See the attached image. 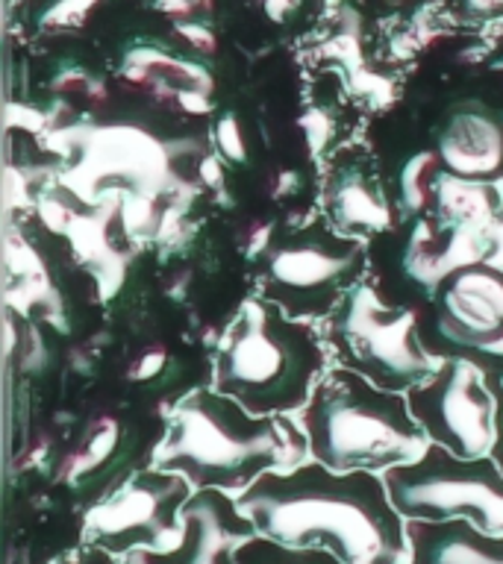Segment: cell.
I'll return each instance as SVG.
<instances>
[{
	"mask_svg": "<svg viewBox=\"0 0 503 564\" xmlns=\"http://www.w3.org/2000/svg\"><path fill=\"white\" fill-rule=\"evenodd\" d=\"M409 564H503V532L468 520H406Z\"/></svg>",
	"mask_w": 503,
	"mask_h": 564,
	"instance_id": "5bb4252c",
	"label": "cell"
},
{
	"mask_svg": "<svg viewBox=\"0 0 503 564\" xmlns=\"http://www.w3.org/2000/svg\"><path fill=\"white\" fill-rule=\"evenodd\" d=\"M436 359L430 377L406 391L409 412L421 423L430 444H441L457 456H489L497 409L492 373L459 352Z\"/></svg>",
	"mask_w": 503,
	"mask_h": 564,
	"instance_id": "30bf717a",
	"label": "cell"
},
{
	"mask_svg": "<svg viewBox=\"0 0 503 564\" xmlns=\"http://www.w3.org/2000/svg\"><path fill=\"white\" fill-rule=\"evenodd\" d=\"M327 368L330 350L312 321L291 317L259 294L238 306L221 335L212 388L254 414H298Z\"/></svg>",
	"mask_w": 503,
	"mask_h": 564,
	"instance_id": "3957f363",
	"label": "cell"
},
{
	"mask_svg": "<svg viewBox=\"0 0 503 564\" xmlns=\"http://www.w3.org/2000/svg\"><path fill=\"white\" fill-rule=\"evenodd\" d=\"M388 497L406 520H468L503 532V470L492 456H457L427 444L421 456L383 474Z\"/></svg>",
	"mask_w": 503,
	"mask_h": 564,
	"instance_id": "52a82bcc",
	"label": "cell"
},
{
	"mask_svg": "<svg viewBox=\"0 0 503 564\" xmlns=\"http://www.w3.org/2000/svg\"><path fill=\"white\" fill-rule=\"evenodd\" d=\"M256 535L233 494L203 488L183 509V535L168 550H132L118 564H236V550Z\"/></svg>",
	"mask_w": 503,
	"mask_h": 564,
	"instance_id": "8fae6325",
	"label": "cell"
},
{
	"mask_svg": "<svg viewBox=\"0 0 503 564\" xmlns=\"http://www.w3.org/2000/svg\"><path fill=\"white\" fill-rule=\"evenodd\" d=\"M324 218L342 236L360 241L392 227V200L368 159L360 153L335 156L324 185Z\"/></svg>",
	"mask_w": 503,
	"mask_h": 564,
	"instance_id": "4fadbf2b",
	"label": "cell"
},
{
	"mask_svg": "<svg viewBox=\"0 0 503 564\" xmlns=\"http://www.w3.org/2000/svg\"><path fill=\"white\" fill-rule=\"evenodd\" d=\"M309 456L330 470L386 474L421 456L430 438L400 391L374 386L356 370L330 365L298 412Z\"/></svg>",
	"mask_w": 503,
	"mask_h": 564,
	"instance_id": "277c9868",
	"label": "cell"
},
{
	"mask_svg": "<svg viewBox=\"0 0 503 564\" xmlns=\"http://www.w3.org/2000/svg\"><path fill=\"white\" fill-rule=\"evenodd\" d=\"M309 438L298 414H254L215 388H194L176 400L150 465L180 474L194 491L238 497L265 474L309 462Z\"/></svg>",
	"mask_w": 503,
	"mask_h": 564,
	"instance_id": "7a4b0ae2",
	"label": "cell"
},
{
	"mask_svg": "<svg viewBox=\"0 0 503 564\" xmlns=\"http://www.w3.org/2000/svg\"><path fill=\"white\" fill-rule=\"evenodd\" d=\"M441 171L465 183L503 180V115L480 100L450 106L436 127V148Z\"/></svg>",
	"mask_w": 503,
	"mask_h": 564,
	"instance_id": "7c38bea8",
	"label": "cell"
},
{
	"mask_svg": "<svg viewBox=\"0 0 503 564\" xmlns=\"http://www.w3.org/2000/svg\"><path fill=\"white\" fill-rule=\"evenodd\" d=\"M327 350L335 365L356 370L374 386L406 394L436 370L413 306H392L368 280L356 282L324 317Z\"/></svg>",
	"mask_w": 503,
	"mask_h": 564,
	"instance_id": "5b68a950",
	"label": "cell"
},
{
	"mask_svg": "<svg viewBox=\"0 0 503 564\" xmlns=\"http://www.w3.org/2000/svg\"><path fill=\"white\" fill-rule=\"evenodd\" d=\"M365 241L342 236L330 220L286 229L271 241L259 262L263 297L300 321H324L344 294L365 280Z\"/></svg>",
	"mask_w": 503,
	"mask_h": 564,
	"instance_id": "8992f818",
	"label": "cell"
},
{
	"mask_svg": "<svg viewBox=\"0 0 503 564\" xmlns=\"http://www.w3.org/2000/svg\"><path fill=\"white\" fill-rule=\"evenodd\" d=\"M236 502L256 535L282 546L327 550L344 564H409L406 518L379 474H342L309 458L259 476Z\"/></svg>",
	"mask_w": 503,
	"mask_h": 564,
	"instance_id": "6da1fadb",
	"label": "cell"
},
{
	"mask_svg": "<svg viewBox=\"0 0 503 564\" xmlns=\"http://www.w3.org/2000/svg\"><path fill=\"white\" fill-rule=\"evenodd\" d=\"M494 394H497V409H494V444L489 456L497 462V467L503 470V377L494 382Z\"/></svg>",
	"mask_w": 503,
	"mask_h": 564,
	"instance_id": "2e32d148",
	"label": "cell"
},
{
	"mask_svg": "<svg viewBox=\"0 0 503 564\" xmlns=\"http://www.w3.org/2000/svg\"><path fill=\"white\" fill-rule=\"evenodd\" d=\"M192 494V482L180 474L153 465L132 470L86 511L83 538L109 555L168 550L183 535V509Z\"/></svg>",
	"mask_w": 503,
	"mask_h": 564,
	"instance_id": "9c48e42d",
	"label": "cell"
},
{
	"mask_svg": "<svg viewBox=\"0 0 503 564\" xmlns=\"http://www.w3.org/2000/svg\"><path fill=\"white\" fill-rule=\"evenodd\" d=\"M236 564H344L327 550H300V546H282L277 541H268L263 535H254L250 541L236 550Z\"/></svg>",
	"mask_w": 503,
	"mask_h": 564,
	"instance_id": "9a60e30c",
	"label": "cell"
},
{
	"mask_svg": "<svg viewBox=\"0 0 503 564\" xmlns=\"http://www.w3.org/2000/svg\"><path fill=\"white\" fill-rule=\"evenodd\" d=\"M432 329H421L432 356L477 359L492 379L503 377V268L465 259L432 282Z\"/></svg>",
	"mask_w": 503,
	"mask_h": 564,
	"instance_id": "ba28073f",
	"label": "cell"
}]
</instances>
